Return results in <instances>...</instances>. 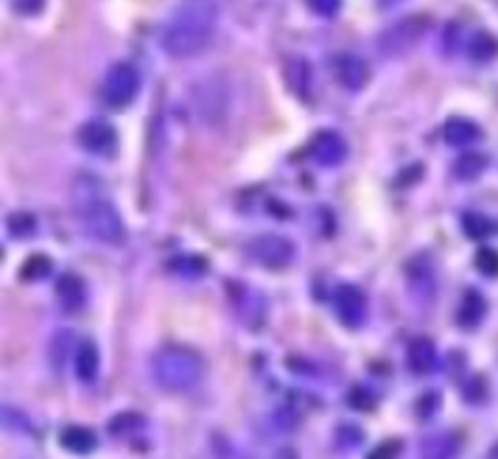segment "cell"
Returning <instances> with one entry per match:
<instances>
[{
  "instance_id": "cell-37",
  "label": "cell",
  "mask_w": 498,
  "mask_h": 459,
  "mask_svg": "<svg viewBox=\"0 0 498 459\" xmlns=\"http://www.w3.org/2000/svg\"><path fill=\"white\" fill-rule=\"evenodd\" d=\"M485 390H487L485 378H482V375H476V378L470 381V384L465 387V395H468L470 404H478V400H485Z\"/></svg>"
},
{
  "instance_id": "cell-13",
  "label": "cell",
  "mask_w": 498,
  "mask_h": 459,
  "mask_svg": "<svg viewBox=\"0 0 498 459\" xmlns=\"http://www.w3.org/2000/svg\"><path fill=\"white\" fill-rule=\"evenodd\" d=\"M309 151H311V157H314L319 165L336 168V165L344 163V157H348L350 149H348V141H344V138L339 135V132L325 129V132H319V135H314Z\"/></svg>"
},
{
  "instance_id": "cell-21",
  "label": "cell",
  "mask_w": 498,
  "mask_h": 459,
  "mask_svg": "<svg viewBox=\"0 0 498 459\" xmlns=\"http://www.w3.org/2000/svg\"><path fill=\"white\" fill-rule=\"evenodd\" d=\"M487 165H490V155H487V151H462V155L454 160L451 171H454L456 180L470 182L476 177H482Z\"/></svg>"
},
{
  "instance_id": "cell-40",
  "label": "cell",
  "mask_w": 498,
  "mask_h": 459,
  "mask_svg": "<svg viewBox=\"0 0 498 459\" xmlns=\"http://www.w3.org/2000/svg\"><path fill=\"white\" fill-rule=\"evenodd\" d=\"M490 456H493V459H498V446L493 448V454H490Z\"/></svg>"
},
{
  "instance_id": "cell-33",
  "label": "cell",
  "mask_w": 498,
  "mask_h": 459,
  "mask_svg": "<svg viewBox=\"0 0 498 459\" xmlns=\"http://www.w3.org/2000/svg\"><path fill=\"white\" fill-rule=\"evenodd\" d=\"M364 439V434H361V429H356V426H339L336 429V443H339V448H356L358 443Z\"/></svg>"
},
{
  "instance_id": "cell-9",
  "label": "cell",
  "mask_w": 498,
  "mask_h": 459,
  "mask_svg": "<svg viewBox=\"0 0 498 459\" xmlns=\"http://www.w3.org/2000/svg\"><path fill=\"white\" fill-rule=\"evenodd\" d=\"M333 309L341 319V325H348V328L358 331L364 322H367L370 314V300L364 294L361 286L356 283H341L336 294H333Z\"/></svg>"
},
{
  "instance_id": "cell-2",
  "label": "cell",
  "mask_w": 498,
  "mask_h": 459,
  "mask_svg": "<svg viewBox=\"0 0 498 459\" xmlns=\"http://www.w3.org/2000/svg\"><path fill=\"white\" fill-rule=\"evenodd\" d=\"M219 9L213 4H182L160 31V48L174 60L199 56L216 34Z\"/></svg>"
},
{
  "instance_id": "cell-29",
  "label": "cell",
  "mask_w": 498,
  "mask_h": 459,
  "mask_svg": "<svg viewBox=\"0 0 498 459\" xmlns=\"http://www.w3.org/2000/svg\"><path fill=\"white\" fill-rule=\"evenodd\" d=\"M143 415H138V412H124V415H115L112 420H109V431L112 434H126V431H132V429H141L143 426Z\"/></svg>"
},
{
  "instance_id": "cell-32",
  "label": "cell",
  "mask_w": 498,
  "mask_h": 459,
  "mask_svg": "<svg viewBox=\"0 0 498 459\" xmlns=\"http://www.w3.org/2000/svg\"><path fill=\"white\" fill-rule=\"evenodd\" d=\"M309 9L319 17H325V20H336L339 12H341V4L339 0H311Z\"/></svg>"
},
{
  "instance_id": "cell-16",
  "label": "cell",
  "mask_w": 498,
  "mask_h": 459,
  "mask_svg": "<svg viewBox=\"0 0 498 459\" xmlns=\"http://www.w3.org/2000/svg\"><path fill=\"white\" fill-rule=\"evenodd\" d=\"M406 367L414 375H429L437 367V344L429 336H417L406 348Z\"/></svg>"
},
{
  "instance_id": "cell-27",
  "label": "cell",
  "mask_w": 498,
  "mask_h": 459,
  "mask_svg": "<svg viewBox=\"0 0 498 459\" xmlns=\"http://www.w3.org/2000/svg\"><path fill=\"white\" fill-rule=\"evenodd\" d=\"M51 272V258L43 255V253H36V255H28L26 263L20 266V280H43L45 275Z\"/></svg>"
},
{
  "instance_id": "cell-19",
  "label": "cell",
  "mask_w": 498,
  "mask_h": 459,
  "mask_svg": "<svg viewBox=\"0 0 498 459\" xmlns=\"http://www.w3.org/2000/svg\"><path fill=\"white\" fill-rule=\"evenodd\" d=\"M285 82H289L292 93L302 101H311V82H314V73L311 65L305 56H292L289 62H285Z\"/></svg>"
},
{
  "instance_id": "cell-36",
  "label": "cell",
  "mask_w": 498,
  "mask_h": 459,
  "mask_svg": "<svg viewBox=\"0 0 498 459\" xmlns=\"http://www.w3.org/2000/svg\"><path fill=\"white\" fill-rule=\"evenodd\" d=\"M398 454H400V443H398V439H387V443L375 446L367 459H395Z\"/></svg>"
},
{
  "instance_id": "cell-35",
  "label": "cell",
  "mask_w": 498,
  "mask_h": 459,
  "mask_svg": "<svg viewBox=\"0 0 498 459\" xmlns=\"http://www.w3.org/2000/svg\"><path fill=\"white\" fill-rule=\"evenodd\" d=\"M275 417H277V429H285V431L294 429V426H297V420H300V415L292 409V404H283V407L275 412Z\"/></svg>"
},
{
  "instance_id": "cell-5",
  "label": "cell",
  "mask_w": 498,
  "mask_h": 459,
  "mask_svg": "<svg viewBox=\"0 0 498 459\" xmlns=\"http://www.w3.org/2000/svg\"><path fill=\"white\" fill-rule=\"evenodd\" d=\"M426 31H429V14H406L378 34V51L384 56H404L423 40Z\"/></svg>"
},
{
  "instance_id": "cell-39",
  "label": "cell",
  "mask_w": 498,
  "mask_h": 459,
  "mask_svg": "<svg viewBox=\"0 0 498 459\" xmlns=\"http://www.w3.org/2000/svg\"><path fill=\"white\" fill-rule=\"evenodd\" d=\"M275 459H300V454H297L294 448L285 446V448H280V451L275 454Z\"/></svg>"
},
{
  "instance_id": "cell-8",
  "label": "cell",
  "mask_w": 498,
  "mask_h": 459,
  "mask_svg": "<svg viewBox=\"0 0 498 459\" xmlns=\"http://www.w3.org/2000/svg\"><path fill=\"white\" fill-rule=\"evenodd\" d=\"M227 294L229 302H233V311L238 314V319L246 325V328H263L266 322V297L261 292H255L253 286H246L244 280H227Z\"/></svg>"
},
{
  "instance_id": "cell-20",
  "label": "cell",
  "mask_w": 498,
  "mask_h": 459,
  "mask_svg": "<svg viewBox=\"0 0 498 459\" xmlns=\"http://www.w3.org/2000/svg\"><path fill=\"white\" fill-rule=\"evenodd\" d=\"M60 443H62L65 451L84 456V454H92L95 448H99V437H95V431L87 429V426L70 423V426H62V431H60Z\"/></svg>"
},
{
  "instance_id": "cell-30",
  "label": "cell",
  "mask_w": 498,
  "mask_h": 459,
  "mask_svg": "<svg viewBox=\"0 0 498 459\" xmlns=\"http://www.w3.org/2000/svg\"><path fill=\"white\" fill-rule=\"evenodd\" d=\"M476 270L487 278H498V250H493V246H482V250L476 253Z\"/></svg>"
},
{
  "instance_id": "cell-25",
  "label": "cell",
  "mask_w": 498,
  "mask_h": 459,
  "mask_svg": "<svg viewBox=\"0 0 498 459\" xmlns=\"http://www.w3.org/2000/svg\"><path fill=\"white\" fill-rule=\"evenodd\" d=\"M6 227L14 238H31L36 233V216L28 210H14L6 216Z\"/></svg>"
},
{
  "instance_id": "cell-12",
  "label": "cell",
  "mask_w": 498,
  "mask_h": 459,
  "mask_svg": "<svg viewBox=\"0 0 498 459\" xmlns=\"http://www.w3.org/2000/svg\"><path fill=\"white\" fill-rule=\"evenodd\" d=\"M331 70H333V79L341 90H350V93H358L370 85V65L367 60H361L358 53H336L333 62H331Z\"/></svg>"
},
{
  "instance_id": "cell-6",
  "label": "cell",
  "mask_w": 498,
  "mask_h": 459,
  "mask_svg": "<svg viewBox=\"0 0 498 459\" xmlns=\"http://www.w3.org/2000/svg\"><path fill=\"white\" fill-rule=\"evenodd\" d=\"M194 104H197L199 118L207 126H221L229 112V87L224 82V76L213 73V76H207V79L197 82Z\"/></svg>"
},
{
  "instance_id": "cell-10",
  "label": "cell",
  "mask_w": 498,
  "mask_h": 459,
  "mask_svg": "<svg viewBox=\"0 0 498 459\" xmlns=\"http://www.w3.org/2000/svg\"><path fill=\"white\" fill-rule=\"evenodd\" d=\"M76 141L79 146L87 151V155H95V157H115V151H118V132L109 121H101V118H92L87 124L79 126L76 132Z\"/></svg>"
},
{
  "instance_id": "cell-17",
  "label": "cell",
  "mask_w": 498,
  "mask_h": 459,
  "mask_svg": "<svg viewBox=\"0 0 498 459\" xmlns=\"http://www.w3.org/2000/svg\"><path fill=\"white\" fill-rule=\"evenodd\" d=\"M487 317V300L482 292H476V289H468L462 294V300H459V309H456V325L459 328H465V331H473L478 328V325L485 322Z\"/></svg>"
},
{
  "instance_id": "cell-26",
  "label": "cell",
  "mask_w": 498,
  "mask_h": 459,
  "mask_svg": "<svg viewBox=\"0 0 498 459\" xmlns=\"http://www.w3.org/2000/svg\"><path fill=\"white\" fill-rule=\"evenodd\" d=\"M210 454H213V459H249L244 448H238L233 439H227L219 431L210 437Z\"/></svg>"
},
{
  "instance_id": "cell-7",
  "label": "cell",
  "mask_w": 498,
  "mask_h": 459,
  "mask_svg": "<svg viewBox=\"0 0 498 459\" xmlns=\"http://www.w3.org/2000/svg\"><path fill=\"white\" fill-rule=\"evenodd\" d=\"M246 255L255 263H261L263 270L280 272V270H285V266H292V261H294V241L285 236L263 233L246 244Z\"/></svg>"
},
{
  "instance_id": "cell-38",
  "label": "cell",
  "mask_w": 498,
  "mask_h": 459,
  "mask_svg": "<svg viewBox=\"0 0 498 459\" xmlns=\"http://www.w3.org/2000/svg\"><path fill=\"white\" fill-rule=\"evenodd\" d=\"M12 9L14 12H26V14H36V12H43V4H14Z\"/></svg>"
},
{
  "instance_id": "cell-24",
  "label": "cell",
  "mask_w": 498,
  "mask_h": 459,
  "mask_svg": "<svg viewBox=\"0 0 498 459\" xmlns=\"http://www.w3.org/2000/svg\"><path fill=\"white\" fill-rule=\"evenodd\" d=\"M456 448H459L456 434H451V431L437 434V437H429V439H426L423 459H454Z\"/></svg>"
},
{
  "instance_id": "cell-11",
  "label": "cell",
  "mask_w": 498,
  "mask_h": 459,
  "mask_svg": "<svg viewBox=\"0 0 498 459\" xmlns=\"http://www.w3.org/2000/svg\"><path fill=\"white\" fill-rule=\"evenodd\" d=\"M406 283H409V294L417 302H431L437 294V275H434V263L429 253H420L406 261Z\"/></svg>"
},
{
  "instance_id": "cell-34",
  "label": "cell",
  "mask_w": 498,
  "mask_h": 459,
  "mask_svg": "<svg viewBox=\"0 0 498 459\" xmlns=\"http://www.w3.org/2000/svg\"><path fill=\"white\" fill-rule=\"evenodd\" d=\"M437 409H439V392H426L423 398L417 400V415L423 417V420H429L431 415H437Z\"/></svg>"
},
{
  "instance_id": "cell-22",
  "label": "cell",
  "mask_w": 498,
  "mask_h": 459,
  "mask_svg": "<svg viewBox=\"0 0 498 459\" xmlns=\"http://www.w3.org/2000/svg\"><path fill=\"white\" fill-rule=\"evenodd\" d=\"M462 233L470 241H487L498 236V221L485 213H462Z\"/></svg>"
},
{
  "instance_id": "cell-3",
  "label": "cell",
  "mask_w": 498,
  "mask_h": 459,
  "mask_svg": "<svg viewBox=\"0 0 498 459\" xmlns=\"http://www.w3.org/2000/svg\"><path fill=\"white\" fill-rule=\"evenodd\" d=\"M205 358L197 350L182 348V344H168V348H160L151 356V378L165 392L197 390L205 378Z\"/></svg>"
},
{
  "instance_id": "cell-1",
  "label": "cell",
  "mask_w": 498,
  "mask_h": 459,
  "mask_svg": "<svg viewBox=\"0 0 498 459\" xmlns=\"http://www.w3.org/2000/svg\"><path fill=\"white\" fill-rule=\"evenodd\" d=\"M70 202L76 221L84 233L107 246H121L126 241V224L115 207L107 185L95 174H79L70 185Z\"/></svg>"
},
{
  "instance_id": "cell-28",
  "label": "cell",
  "mask_w": 498,
  "mask_h": 459,
  "mask_svg": "<svg viewBox=\"0 0 498 459\" xmlns=\"http://www.w3.org/2000/svg\"><path fill=\"white\" fill-rule=\"evenodd\" d=\"M171 270L180 272V275L197 278V275H205V272H207V263H205L202 255H182V258H174V261H171Z\"/></svg>"
},
{
  "instance_id": "cell-18",
  "label": "cell",
  "mask_w": 498,
  "mask_h": 459,
  "mask_svg": "<svg viewBox=\"0 0 498 459\" xmlns=\"http://www.w3.org/2000/svg\"><path fill=\"white\" fill-rule=\"evenodd\" d=\"M443 138L454 149H468L470 143L482 138V126L470 118H462V115H454V118H448L443 126Z\"/></svg>"
},
{
  "instance_id": "cell-14",
  "label": "cell",
  "mask_w": 498,
  "mask_h": 459,
  "mask_svg": "<svg viewBox=\"0 0 498 459\" xmlns=\"http://www.w3.org/2000/svg\"><path fill=\"white\" fill-rule=\"evenodd\" d=\"M53 294H56V300H60V309L65 314H76V311H82L87 302V286L76 272H65L56 278Z\"/></svg>"
},
{
  "instance_id": "cell-31",
  "label": "cell",
  "mask_w": 498,
  "mask_h": 459,
  "mask_svg": "<svg viewBox=\"0 0 498 459\" xmlns=\"http://www.w3.org/2000/svg\"><path fill=\"white\" fill-rule=\"evenodd\" d=\"M348 404L353 409H361V412H370L375 409V395L370 390H364V387H353L350 395H348Z\"/></svg>"
},
{
  "instance_id": "cell-15",
  "label": "cell",
  "mask_w": 498,
  "mask_h": 459,
  "mask_svg": "<svg viewBox=\"0 0 498 459\" xmlns=\"http://www.w3.org/2000/svg\"><path fill=\"white\" fill-rule=\"evenodd\" d=\"M73 370L82 384H92V381L99 378L101 353H99V344H95L92 339H84L73 348Z\"/></svg>"
},
{
  "instance_id": "cell-23",
  "label": "cell",
  "mask_w": 498,
  "mask_h": 459,
  "mask_svg": "<svg viewBox=\"0 0 498 459\" xmlns=\"http://www.w3.org/2000/svg\"><path fill=\"white\" fill-rule=\"evenodd\" d=\"M468 56L473 62H493L495 56H498V36L490 34V31H478L473 34V40L468 45Z\"/></svg>"
},
{
  "instance_id": "cell-4",
  "label": "cell",
  "mask_w": 498,
  "mask_h": 459,
  "mask_svg": "<svg viewBox=\"0 0 498 459\" xmlns=\"http://www.w3.org/2000/svg\"><path fill=\"white\" fill-rule=\"evenodd\" d=\"M141 85H143V76H141L138 65L115 62V65H109V70L101 79V101L109 109H126L138 99Z\"/></svg>"
}]
</instances>
